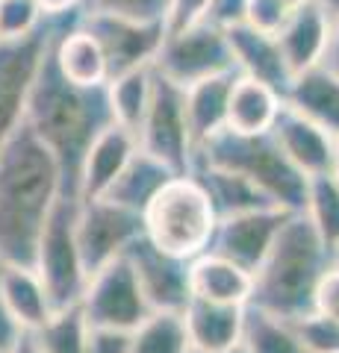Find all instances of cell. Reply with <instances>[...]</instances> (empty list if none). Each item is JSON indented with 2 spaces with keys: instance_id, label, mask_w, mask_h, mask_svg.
I'll list each match as a JSON object with an SVG mask.
<instances>
[{
  "instance_id": "ac0fdd59",
  "label": "cell",
  "mask_w": 339,
  "mask_h": 353,
  "mask_svg": "<svg viewBox=\"0 0 339 353\" xmlns=\"http://www.w3.org/2000/svg\"><path fill=\"white\" fill-rule=\"evenodd\" d=\"M224 32H227V44H231L233 68L239 74L254 77V80L278 88L280 94H287V88L292 83V71H289L287 59H283L278 36L254 30L251 24H245V21L227 27Z\"/></svg>"
},
{
  "instance_id": "8fae6325",
  "label": "cell",
  "mask_w": 339,
  "mask_h": 353,
  "mask_svg": "<svg viewBox=\"0 0 339 353\" xmlns=\"http://www.w3.org/2000/svg\"><path fill=\"white\" fill-rule=\"evenodd\" d=\"M145 236V221L139 212L127 209L109 197L80 201L77 206V245L83 253L86 271H97L106 262L124 256L136 239Z\"/></svg>"
},
{
  "instance_id": "bcb514c9",
  "label": "cell",
  "mask_w": 339,
  "mask_h": 353,
  "mask_svg": "<svg viewBox=\"0 0 339 353\" xmlns=\"http://www.w3.org/2000/svg\"><path fill=\"white\" fill-rule=\"evenodd\" d=\"M331 268H336V271H339V241L331 248Z\"/></svg>"
},
{
  "instance_id": "30bf717a",
  "label": "cell",
  "mask_w": 339,
  "mask_h": 353,
  "mask_svg": "<svg viewBox=\"0 0 339 353\" xmlns=\"http://www.w3.org/2000/svg\"><path fill=\"white\" fill-rule=\"evenodd\" d=\"M80 309L89 327L127 330V333L151 315V306L145 303V294L139 289L127 256H118L89 274V283H86V292L80 297Z\"/></svg>"
},
{
  "instance_id": "ee69618b",
  "label": "cell",
  "mask_w": 339,
  "mask_h": 353,
  "mask_svg": "<svg viewBox=\"0 0 339 353\" xmlns=\"http://www.w3.org/2000/svg\"><path fill=\"white\" fill-rule=\"evenodd\" d=\"M0 268H3V259H0ZM15 336H18V330L12 327V321L3 315V309H0V350L6 353V347L15 341Z\"/></svg>"
},
{
  "instance_id": "1f68e13d",
  "label": "cell",
  "mask_w": 339,
  "mask_h": 353,
  "mask_svg": "<svg viewBox=\"0 0 339 353\" xmlns=\"http://www.w3.org/2000/svg\"><path fill=\"white\" fill-rule=\"evenodd\" d=\"M301 212L310 218V224L325 239V245L333 248L339 241V183L333 174L310 176Z\"/></svg>"
},
{
  "instance_id": "e0dca14e",
  "label": "cell",
  "mask_w": 339,
  "mask_h": 353,
  "mask_svg": "<svg viewBox=\"0 0 339 353\" xmlns=\"http://www.w3.org/2000/svg\"><path fill=\"white\" fill-rule=\"evenodd\" d=\"M0 309L18 333H36L53 315L50 294L32 265L3 262L0 268Z\"/></svg>"
},
{
  "instance_id": "ba28073f",
  "label": "cell",
  "mask_w": 339,
  "mask_h": 353,
  "mask_svg": "<svg viewBox=\"0 0 339 353\" xmlns=\"http://www.w3.org/2000/svg\"><path fill=\"white\" fill-rule=\"evenodd\" d=\"M139 148L159 159L174 174H189L195 162V141L186 121V94L183 85L166 80L154 71L148 112L139 124Z\"/></svg>"
},
{
  "instance_id": "8992f818",
  "label": "cell",
  "mask_w": 339,
  "mask_h": 353,
  "mask_svg": "<svg viewBox=\"0 0 339 353\" xmlns=\"http://www.w3.org/2000/svg\"><path fill=\"white\" fill-rule=\"evenodd\" d=\"M77 206L80 201L74 194H62L53 203L45 227H41L36 259H32V268L39 271L50 294L53 312L80 303L86 283H89V271H86L77 245Z\"/></svg>"
},
{
  "instance_id": "5b68a950",
  "label": "cell",
  "mask_w": 339,
  "mask_h": 353,
  "mask_svg": "<svg viewBox=\"0 0 339 353\" xmlns=\"http://www.w3.org/2000/svg\"><path fill=\"white\" fill-rule=\"evenodd\" d=\"M195 162L218 165V168L236 171L257 183L278 206L289 212H301L307 197V176L283 157L280 145L271 132L242 136L233 130H222L206 145L195 150Z\"/></svg>"
},
{
  "instance_id": "74e56055",
  "label": "cell",
  "mask_w": 339,
  "mask_h": 353,
  "mask_svg": "<svg viewBox=\"0 0 339 353\" xmlns=\"http://www.w3.org/2000/svg\"><path fill=\"white\" fill-rule=\"evenodd\" d=\"M313 309L339 324V271H336V268H331V271H327L325 277H322L319 289H316Z\"/></svg>"
},
{
  "instance_id": "e575fe53",
  "label": "cell",
  "mask_w": 339,
  "mask_h": 353,
  "mask_svg": "<svg viewBox=\"0 0 339 353\" xmlns=\"http://www.w3.org/2000/svg\"><path fill=\"white\" fill-rule=\"evenodd\" d=\"M289 324L313 353H339V324L327 315L313 309V312L295 318Z\"/></svg>"
},
{
  "instance_id": "c3c4849f",
  "label": "cell",
  "mask_w": 339,
  "mask_h": 353,
  "mask_svg": "<svg viewBox=\"0 0 339 353\" xmlns=\"http://www.w3.org/2000/svg\"><path fill=\"white\" fill-rule=\"evenodd\" d=\"M304 3H310V0H287L289 9H298V6H304Z\"/></svg>"
},
{
  "instance_id": "f6af8a7d",
  "label": "cell",
  "mask_w": 339,
  "mask_h": 353,
  "mask_svg": "<svg viewBox=\"0 0 339 353\" xmlns=\"http://www.w3.org/2000/svg\"><path fill=\"white\" fill-rule=\"evenodd\" d=\"M319 6L325 9L331 21H339V0H319Z\"/></svg>"
},
{
  "instance_id": "277c9868",
  "label": "cell",
  "mask_w": 339,
  "mask_h": 353,
  "mask_svg": "<svg viewBox=\"0 0 339 353\" xmlns=\"http://www.w3.org/2000/svg\"><path fill=\"white\" fill-rule=\"evenodd\" d=\"M145 239L177 259L192 262L210 250L218 212L195 174H174L142 212Z\"/></svg>"
},
{
  "instance_id": "7dc6e473",
  "label": "cell",
  "mask_w": 339,
  "mask_h": 353,
  "mask_svg": "<svg viewBox=\"0 0 339 353\" xmlns=\"http://www.w3.org/2000/svg\"><path fill=\"white\" fill-rule=\"evenodd\" d=\"M189 353H201V350H189ZM224 353H248V347H245V345H239V347H233V350H224Z\"/></svg>"
},
{
  "instance_id": "484cf974",
  "label": "cell",
  "mask_w": 339,
  "mask_h": 353,
  "mask_svg": "<svg viewBox=\"0 0 339 353\" xmlns=\"http://www.w3.org/2000/svg\"><path fill=\"white\" fill-rule=\"evenodd\" d=\"M189 174H195L201 180V185L206 189V194H210V201L215 206L218 218L251 212V209H262V206H278L257 183H251L248 176L236 174V171L218 168V165H206V162H192Z\"/></svg>"
},
{
  "instance_id": "4fadbf2b",
  "label": "cell",
  "mask_w": 339,
  "mask_h": 353,
  "mask_svg": "<svg viewBox=\"0 0 339 353\" xmlns=\"http://www.w3.org/2000/svg\"><path fill=\"white\" fill-rule=\"evenodd\" d=\"M127 262L136 274V283L151 312H183L192 301L189 289V262L159 250L145 236L127 248Z\"/></svg>"
},
{
  "instance_id": "83f0119b",
  "label": "cell",
  "mask_w": 339,
  "mask_h": 353,
  "mask_svg": "<svg viewBox=\"0 0 339 353\" xmlns=\"http://www.w3.org/2000/svg\"><path fill=\"white\" fill-rule=\"evenodd\" d=\"M151 88H154V65L118 74L106 83L109 109H113L115 124L127 127L130 132H139V124L151 103Z\"/></svg>"
},
{
  "instance_id": "f546056e",
  "label": "cell",
  "mask_w": 339,
  "mask_h": 353,
  "mask_svg": "<svg viewBox=\"0 0 339 353\" xmlns=\"http://www.w3.org/2000/svg\"><path fill=\"white\" fill-rule=\"evenodd\" d=\"M183 312H151L130 330V353H189Z\"/></svg>"
},
{
  "instance_id": "9c48e42d",
  "label": "cell",
  "mask_w": 339,
  "mask_h": 353,
  "mask_svg": "<svg viewBox=\"0 0 339 353\" xmlns=\"http://www.w3.org/2000/svg\"><path fill=\"white\" fill-rule=\"evenodd\" d=\"M154 71L177 85H192L213 74L236 71L227 32L210 21H198L177 32H166L162 48L154 59Z\"/></svg>"
},
{
  "instance_id": "44dd1931",
  "label": "cell",
  "mask_w": 339,
  "mask_h": 353,
  "mask_svg": "<svg viewBox=\"0 0 339 353\" xmlns=\"http://www.w3.org/2000/svg\"><path fill=\"white\" fill-rule=\"evenodd\" d=\"M50 53L65 80H71L77 85H106L109 83L106 57L97 39L80 24V12L65 21L59 36L53 39Z\"/></svg>"
},
{
  "instance_id": "5bb4252c",
  "label": "cell",
  "mask_w": 339,
  "mask_h": 353,
  "mask_svg": "<svg viewBox=\"0 0 339 353\" xmlns=\"http://www.w3.org/2000/svg\"><path fill=\"white\" fill-rule=\"evenodd\" d=\"M289 215L292 212L283 206H262V209H251V212L218 218L210 250L254 274L262 265V259L269 256V250Z\"/></svg>"
},
{
  "instance_id": "7402d4cb",
  "label": "cell",
  "mask_w": 339,
  "mask_h": 353,
  "mask_svg": "<svg viewBox=\"0 0 339 353\" xmlns=\"http://www.w3.org/2000/svg\"><path fill=\"white\" fill-rule=\"evenodd\" d=\"M189 289L192 297H198V301L248 306L251 294H254V274L206 250L189 262Z\"/></svg>"
},
{
  "instance_id": "3957f363",
  "label": "cell",
  "mask_w": 339,
  "mask_h": 353,
  "mask_svg": "<svg viewBox=\"0 0 339 353\" xmlns=\"http://www.w3.org/2000/svg\"><path fill=\"white\" fill-rule=\"evenodd\" d=\"M327 271H331V248L316 233L307 215L292 212L269 256L254 271V294L248 306L283 321H295L313 312L316 289Z\"/></svg>"
},
{
  "instance_id": "f907efd6",
  "label": "cell",
  "mask_w": 339,
  "mask_h": 353,
  "mask_svg": "<svg viewBox=\"0 0 339 353\" xmlns=\"http://www.w3.org/2000/svg\"><path fill=\"white\" fill-rule=\"evenodd\" d=\"M0 353H3V350H0Z\"/></svg>"
},
{
  "instance_id": "7c38bea8",
  "label": "cell",
  "mask_w": 339,
  "mask_h": 353,
  "mask_svg": "<svg viewBox=\"0 0 339 353\" xmlns=\"http://www.w3.org/2000/svg\"><path fill=\"white\" fill-rule=\"evenodd\" d=\"M80 24L101 44L109 80L118 74L154 65L162 39L168 32L159 21H133L122 15H80Z\"/></svg>"
},
{
  "instance_id": "ffe728a7",
  "label": "cell",
  "mask_w": 339,
  "mask_h": 353,
  "mask_svg": "<svg viewBox=\"0 0 339 353\" xmlns=\"http://www.w3.org/2000/svg\"><path fill=\"white\" fill-rule=\"evenodd\" d=\"M245 309L248 306L210 303L192 297L189 306L183 309L189 347L201 353H224L239 347L245 336Z\"/></svg>"
},
{
  "instance_id": "4316f807",
  "label": "cell",
  "mask_w": 339,
  "mask_h": 353,
  "mask_svg": "<svg viewBox=\"0 0 339 353\" xmlns=\"http://www.w3.org/2000/svg\"><path fill=\"white\" fill-rule=\"evenodd\" d=\"M171 176H174L171 168H166L159 159H154L151 153H145L139 148L133 157H130V162L124 165V171L115 176V183L109 185V192L104 197H109V201L122 203V206L142 215L145 206L154 201V194L171 180Z\"/></svg>"
},
{
  "instance_id": "60d3db41",
  "label": "cell",
  "mask_w": 339,
  "mask_h": 353,
  "mask_svg": "<svg viewBox=\"0 0 339 353\" xmlns=\"http://www.w3.org/2000/svg\"><path fill=\"white\" fill-rule=\"evenodd\" d=\"M41 9H45L48 18H57V15H68V12H77L80 9V0H39Z\"/></svg>"
},
{
  "instance_id": "cb8c5ba5",
  "label": "cell",
  "mask_w": 339,
  "mask_h": 353,
  "mask_svg": "<svg viewBox=\"0 0 339 353\" xmlns=\"http://www.w3.org/2000/svg\"><path fill=\"white\" fill-rule=\"evenodd\" d=\"M287 106L278 88L254 80V77L236 74L227 97V127L242 136H257V132H271L280 109Z\"/></svg>"
},
{
  "instance_id": "d590c367",
  "label": "cell",
  "mask_w": 339,
  "mask_h": 353,
  "mask_svg": "<svg viewBox=\"0 0 339 353\" xmlns=\"http://www.w3.org/2000/svg\"><path fill=\"white\" fill-rule=\"evenodd\" d=\"M292 9L287 6V0H248L245 6V24H251L254 30L271 32L278 36V30L287 24Z\"/></svg>"
},
{
  "instance_id": "603a6c76",
  "label": "cell",
  "mask_w": 339,
  "mask_h": 353,
  "mask_svg": "<svg viewBox=\"0 0 339 353\" xmlns=\"http://www.w3.org/2000/svg\"><path fill=\"white\" fill-rule=\"evenodd\" d=\"M283 101L298 115L339 139V74H333L327 65L295 74Z\"/></svg>"
},
{
  "instance_id": "d4e9b609",
  "label": "cell",
  "mask_w": 339,
  "mask_h": 353,
  "mask_svg": "<svg viewBox=\"0 0 339 353\" xmlns=\"http://www.w3.org/2000/svg\"><path fill=\"white\" fill-rule=\"evenodd\" d=\"M236 74L239 71L213 74V77H204V80L183 88L186 121H189L195 150L227 127V97H231V85L236 80Z\"/></svg>"
},
{
  "instance_id": "f1b7e54d",
  "label": "cell",
  "mask_w": 339,
  "mask_h": 353,
  "mask_svg": "<svg viewBox=\"0 0 339 353\" xmlns=\"http://www.w3.org/2000/svg\"><path fill=\"white\" fill-rule=\"evenodd\" d=\"M242 345L248 347V353H313L298 339V333L292 330L289 321L275 318V315L262 312V309H254V306L245 309Z\"/></svg>"
},
{
  "instance_id": "6da1fadb",
  "label": "cell",
  "mask_w": 339,
  "mask_h": 353,
  "mask_svg": "<svg viewBox=\"0 0 339 353\" xmlns=\"http://www.w3.org/2000/svg\"><path fill=\"white\" fill-rule=\"evenodd\" d=\"M62 194L68 192L57 157L21 124L0 148V259L32 265L41 227Z\"/></svg>"
},
{
  "instance_id": "2e32d148",
  "label": "cell",
  "mask_w": 339,
  "mask_h": 353,
  "mask_svg": "<svg viewBox=\"0 0 339 353\" xmlns=\"http://www.w3.org/2000/svg\"><path fill=\"white\" fill-rule=\"evenodd\" d=\"M136 150H139L136 132H130L127 127L113 121V124L92 141V148L86 150L80 174H77L74 197H77V201H95V197H104Z\"/></svg>"
},
{
  "instance_id": "f35d334b",
  "label": "cell",
  "mask_w": 339,
  "mask_h": 353,
  "mask_svg": "<svg viewBox=\"0 0 339 353\" xmlns=\"http://www.w3.org/2000/svg\"><path fill=\"white\" fill-rule=\"evenodd\" d=\"M86 353H130V333H127V330L92 327L89 347H86Z\"/></svg>"
},
{
  "instance_id": "b9f144b4",
  "label": "cell",
  "mask_w": 339,
  "mask_h": 353,
  "mask_svg": "<svg viewBox=\"0 0 339 353\" xmlns=\"http://www.w3.org/2000/svg\"><path fill=\"white\" fill-rule=\"evenodd\" d=\"M333 74H339V21H333V30H331V41H327V53H325V62Z\"/></svg>"
},
{
  "instance_id": "9a60e30c",
  "label": "cell",
  "mask_w": 339,
  "mask_h": 353,
  "mask_svg": "<svg viewBox=\"0 0 339 353\" xmlns=\"http://www.w3.org/2000/svg\"><path fill=\"white\" fill-rule=\"evenodd\" d=\"M271 136H275V141L280 145L283 157L307 176V180L333 171L339 139H333L327 130H322L319 124H313V121L298 115L295 109H289V106L280 109L275 127H271Z\"/></svg>"
},
{
  "instance_id": "8d00e7d4",
  "label": "cell",
  "mask_w": 339,
  "mask_h": 353,
  "mask_svg": "<svg viewBox=\"0 0 339 353\" xmlns=\"http://www.w3.org/2000/svg\"><path fill=\"white\" fill-rule=\"evenodd\" d=\"M213 0H168V15H166V30L177 32L183 27H192L204 21L206 9Z\"/></svg>"
},
{
  "instance_id": "7a4b0ae2",
  "label": "cell",
  "mask_w": 339,
  "mask_h": 353,
  "mask_svg": "<svg viewBox=\"0 0 339 353\" xmlns=\"http://www.w3.org/2000/svg\"><path fill=\"white\" fill-rule=\"evenodd\" d=\"M24 124L57 157L65 180V192L74 194L86 150L113 124L106 85H77L65 80L57 62H53V53L48 50L36 83H32Z\"/></svg>"
},
{
  "instance_id": "52a82bcc",
  "label": "cell",
  "mask_w": 339,
  "mask_h": 353,
  "mask_svg": "<svg viewBox=\"0 0 339 353\" xmlns=\"http://www.w3.org/2000/svg\"><path fill=\"white\" fill-rule=\"evenodd\" d=\"M77 12L45 18V24L39 30H32L30 36L0 41V148L6 145V139L12 136L21 124H24L30 92H32V83H36V77H39L41 62H45L57 32L65 27V21L74 18Z\"/></svg>"
},
{
  "instance_id": "681fc988",
  "label": "cell",
  "mask_w": 339,
  "mask_h": 353,
  "mask_svg": "<svg viewBox=\"0 0 339 353\" xmlns=\"http://www.w3.org/2000/svg\"><path fill=\"white\" fill-rule=\"evenodd\" d=\"M331 174L336 176V183H339V150H336V162H333V171Z\"/></svg>"
},
{
  "instance_id": "d6a6232c",
  "label": "cell",
  "mask_w": 339,
  "mask_h": 353,
  "mask_svg": "<svg viewBox=\"0 0 339 353\" xmlns=\"http://www.w3.org/2000/svg\"><path fill=\"white\" fill-rule=\"evenodd\" d=\"M80 15H122L166 24L168 0H80Z\"/></svg>"
},
{
  "instance_id": "7bdbcfd3",
  "label": "cell",
  "mask_w": 339,
  "mask_h": 353,
  "mask_svg": "<svg viewBox=\"0 0 339 353\" xmlns=\"http://www.w3.org/2000/svg\"><path fill=\"white\" fill-rule=\"evenodd\" d=\"M6 353H45V350L39 347V341L32 333H18L12 345L6 347Z\"/></svg>"
},
{
  "instance_id": "4dcf8cb0",
  "label": "cell",
  "mask_w": 339,
  "mask_h": 353,
  "mask_svg": "<svg viewBox=\"0 0 339 353\" xmlns=\"http://www.w3.org/2000/svg\"><path fill=\"white\" fill-rule=\"evenodd\" d=\"M92 327L86 321L80 303L57 309L41 330H36V341L45 353H86Z\"/></svg>"
},
{
  "instance_id": "d6986e66",
  "label": "cell",
  "mask_w": 339,
  "mask_h": 353,
  "mask_svg": "<svg viewBox=\"0 0 339 353\" xmlns=\"http://www.w3.org/2000/svg\"><path fill=\"white\" fill-rule=\"evenodd\" d=\"M331 30H333V21L319 6V0H310V3L292 9L287 24L278 30V44L292 77L325 62Z\"/></svg>"
},
{
  "instance_id": "836d02e7",
  "label": "cell",
  "mask_w": 339,
  "mask_h": 353,
  "mask_svg": "<svg viewBox=\"0 0 339 353\" xmlns=\"http://www.w3.org/2000/svg\"><path fill=\"white\" fill-rule=\"evenodd\" d=\"M45 18L39 0H0V41L30 36L45 24Z\"/></svg>"
},
{
  "instance_id": "ab89813d",
  "label": "cell",
  "mask_w": 339,
  "mask_h": 353,
  "mask_svg": "<svg viewBox=\"0 0 339 353\" xmlns=\"http://www.w3.org/2000/svg\"><path fill=\"white\" fill-rule=\"evenodd\" d=\"M245 6H248V0H213L210 9H206V15H204V21H210V24L227 30V27L242 24L245 21Z\"/></svg>"
}]
</instances>
